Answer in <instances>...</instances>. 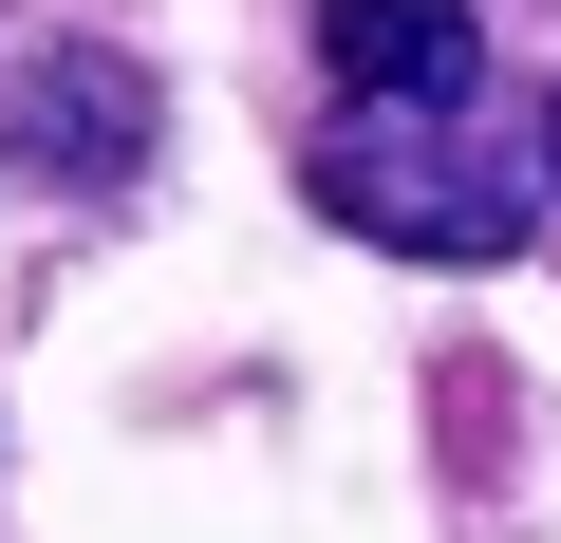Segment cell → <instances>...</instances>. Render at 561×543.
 I'll list each match as a JSON object with an SVG mask.
<instances>
[{"instance_id": "cell-1", "label": "cell", "mask_w": 561, "mask_h": 543, "mask_svg": "<svg viewBox=\"0 0 561 543\" xmlns=\"http://www.w3.org/2000/svg\"><path fill=\"white\" fill-rule=\"evenodd\" d=\"M300 188L356 225V244H393V262H524V206H542V169L505 150V113H486V76H449V94H337L319 113V150H300Z\"/></svg>"}, {"instance_id": "cell-2", "label": "cell", "mask_w": 561, "mask_h": 543, "mask_svg": "<svg viewBox=\"0 0 561 543\" xmlns=\"http://www.w3.org/2000/svg\"><path fill=\"white\" fill-rule=\"evenodd\" d=\"M0 169H20V188H131L150 169V57L38 38L20 76H0Z\"/></svg>"}, {"instance_id": "cell-3", "label": "cell", "mask_w": 561, "mask_h": 543, "mask_svg": "<svg viewBox=\"0 0 561 543\" xmlns=\"http://www.w3.org/2000/svg\"><path fill=\"white\" fill-rule=\"evenodd\" d=\"M319 76L337 94H449V76H486V20L468 0H319Z\"/></svg>"}, {"instance_id": "cell-4", "label": "cell", "mask_w": 561, "mask_h": 543, "mask_svg": "<svg viewBox=\"0 0 561 543\" xmlns=\"http://www.w3.org/2000/svg\"><path fill=\"white\" fill-rule=\"evenodd\" d=\"M542 188H561V94H542Z\"/></svg>"}]
</instances>
